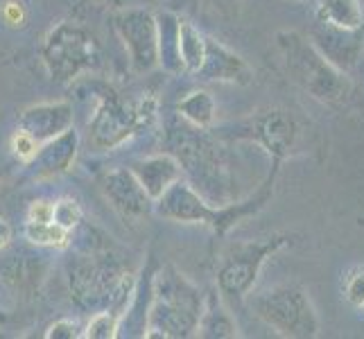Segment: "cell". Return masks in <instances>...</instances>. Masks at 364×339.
Here are the masks:
<instances>
[{"label": "cell", "mask_w": 364, "mask_h": 339, "mask_svg": "<svg viewBox=\"0 0 364 339\" xmlns=\"http://www.w3.org/2000/svg\"><path fill=\"white\" fill-rule=\"evenodd\" d=\"M163 149L179 161L181 174L188 177L195 190L210 204H227L229 199V170L224 163L220 138L210 129L186 122L177 111L166 120Z\"/></svg>", "instance_id": "6da1fadb"}, {"label": "cell", "mask_w": 364, "mask_h": 339, "mask_svg": "<svg viewBox=\"0 0 364 339\" xmlns=\"http://www.w3.org/2000/svg\"><path fill=\"white\" fill-rule=\"evenodd\" d=\"M204 294L174 265H161L152 276L145 339H188L197 335Z\"/></svg>", "instance_id": "7a4b0ae2"}, {"label": "cell", "mask_w": 364, "mask_h": 339, "mask_svg": "<svg viewBox=\"0 0 364 339\" xmlns=\"http://www.w3.org/2000/svg\"><path fill=\"white\" fill-rule=\"evenodd\" d=\"M66 281L73 301L82 310L120 308L124 312L136 274L107 249H91L68 260Z\"/></svg>", "instance_id": "3957f363"}, {"label": "cell", "mask_w": 364, "mask_h": 339, "mask_svg": "<svg viewBox=\"0 0 364 339\" xmlns=\"http://www.w3.org/2000/svg\"><path fill=\"white\" fill-rule=\"evenodd\" d=\"M274 39L283 57L285 72L301 91L321 104H340L348 97L350 82L346 72L335 68L308 36L296 30H281Z\"/></svg>", "instance_id": "277c9868"}, {"label": "cell", "mask_w": 364, "mask_h": 339, "mask_svg": "<svg viewBox=\"0 0 364 339\" xmlns=\"http://www.w3.org/2000/svg\"><path fill=\"white\" fill-rule=\"evenodd\" d=\"M159 102L154 95L127 97L114 86L95 89V109L89 118V141L95 149H116L145 131L156 118Z\"/></svg>", "instance_id": "5b68a950"}, {"label": "cell", "mask_w": 364, "mask_h": 339, "mask_svg": "<svg viewBox=\"0 0 364 339\" xmlns=\"http://www.w3.org/2000/svg\"><path fill=\"white\" fill-rule=\"evenodd\" d=\"M220 141H245L265 149L272 161L285 163L299 154L304 145V124L296 113L285 107H269L251 113L249 118L237 122H227L220 127H210Z\"/></svg>", "instance_id": "8992f818"}, {"label": "cell", "mask_w": 364, "mask_h": 339, "mask_svg": "<svg viewBox=\"0 0 364 339\" xmlns=\"http://www.w3.org/2000/svg\"><path fill=\"white\" fill-rule=\"evenodd\" d=\"M254 315L287 339H312L321 330V321L310 294L299 283H281L251 298Z\"/></svg>", "instance_id": "52a82bcc"}, {"label": "cell", "mask_w": 364, "mask_h": 339, "mask_svg": "<svg viewBox=\"0 0 364 339\" xmlns=\"http://www.w3.org/2000/svg\"><path fill=\"white\" fill-rule=\"evenodd\" d=\"M294 242V233H272L267 237H260V240L235 244L222 258L215 274V285L222 298L229 301V303H242L254 290L265 262L276 254H281L283 249L292 247Z\"/></svg>", "instance_id": "ba28073f"}, {"label": "cell", "mask_w": 364, "mask_h": 339, "mask_svg": "<svg viewBox=\"0 0 364 339\" xmlns=\"http://www.w3.org/2000/svg\"><path fill=\"white\" fill-rule=\"evenodd\" d=\"M41 59L55 84H73L80 75L97 68L102 50L89 28L73 21H61L48 32Z\"/></svg>", "instance_id": "9c48e42d"}, {"label": "cell", "mask_w": 364, "mask_h": 339, "mask_svg": "<svg viewBox=\"0 0 364 339\" xmlns=\"http://www.w3.org/2000/svg\"><path fill=\"white\" fill-rule=\"evenodd\" d=\"M111 25L129 53V64L138 75L159 66V28L156 14L147 7H118Z\"/></svg>", "instance_id": "30bf717a"}, {"label": "cell", "mask_w": 364, "mask_h": 339, "mask_svg": "<svg viewBox=\"0 0 364 339\" xmlns=\"http://www.w3.org/2000/svg\"><path fill=\"white\" fill-rule=\"evenodd\" d=\"M48 269L50 260L41 254L39 247H36V251L14 249L0 258V279L11 292L23 298H34L41 292Z\"/></svg>", "instance_id": "8fae6325"}, {"label": "cell", "mask_w": 364, "mask_h": 339, "mask_svg": "<svg viewBox=\"0 0 364 339\" xmlns=\"http://www.w3.org/2000/svg\"><path fill=\"white\" fill-rule=\"evenodd\" d=\"M100 188L107 202L118 210L122 217L141 220L154 212V199L145 193L141 181L136 179L132 168H114L107 170L100 179Z\"/></svg>", "instance_id": "7c38bea8"}, {"label": "cell", "mask_w": 364, "mask_h": 339, "mask_svg": "<svg viewBox=\"0 0 364 339\" xmlns=\"http://www.w3.org/2000/svg\"><path fill=\"white\" fill-rule=\"evenodd\" d=\"M310 41L342 72L353 70L364 55V28L344 30L328 23L315 21L310 28Z\"/></svg>", "instance_id": "4fadbf2b"}, {"label": "cell", "mask_w": 364, "mask_h": 339, "mask_svg": "<svg viewBox=\"0 0 364 339\" xmlns=\"http://www.w3.org/2000/svg\"><path fill=\"white\" fill-rule=\"evenodd\" d=\"M80 152V134L70 127L48 143H41L32 161L25 163V177L32 181L55 179L66 174Z\"/></svg>", "instance_id": "5bb4252c"}, {"label": "cell", "mask_w": 364, "mask_h": 339, "mask_svg": "<svg viewBox=\"0 0 364 339\" xmlns=\"http://www.w3.org/2000/svg\"><path fill=\"white\" fill-rule=\"evenodd\" d=\"M195 77L204 82L247 86L254 82V70L231 48H227L218 39H213V36H206V55Z\"/></svg>", "instance_id": "9a60e30c"}, {"label": "cell", "mask_w": 364, "mask_h": 339, "mask_svg": "<svg viewBox=\"0 0 364 339\" xmlns=\"http://www.w3.org/2000/svg\"><path fill=\"white\" fill-rule=\"evenodd\" d=\"M75 111L70 102H41L18 113V129L30 134L36 143H48L73 127Z\"/></svg>", "instance_id": "2e32d148"}, {"label": "cell", "mask_w": 364, "mask_h": 339, "mask_svg": "<svg viewBox=\"0 0 364 339\" xmlns=\"http://www.w3.org/2000/svg\"><path fill=\"white\" fill-rule=\"evenodd\" d=\"M154 260H149L141 276H136L134 290L127 298V306L120 317L118 337H145L149 303H152V276H154Z\"/></svg>", "instance_id": "e0dca14e"}, {"label": "cell", "mask_w": 364, "mask_h": 339, "mask_svg": "<svg viewBox=\"0 0 364 339\" xmlns=\"http://www.w3.org/2000/svg\"><path fill=\"white\" fill-rule=\"evenodd\" d=\"M132 172L136 174V179L141 181L145 188V193L156 202V199L168 190V188L181 179V166L179 161L172 154L163 152L156 156H147L141 161L132 163Z\"/></svg>", "instance_id": "ac0fdd59"}, {"label": "cell", "mask_w": 364, "mask_h": 339, "mask_svg": "<svg viewBox=\"0 0 364 339\" xmlns=\"http://www.w3.org/2000/svg\"><path fill=\"white\" fill-rule=\"evenodd\" d=\"M237 323L233 315L229 312L227 303L218 290H213L204 296V308H202V317H199L197 325V335L202 339H233L237 337Z\"/></svg>", "instance_id": "d6986e66"}, {"label": "cell", "mask_w": 364, "mask_h": 339, "mask_svg": "<svg viewBox=\"0 0 364 339\" xmlns=\"http://www.w3.org/2000/svg\"><path fill=\"white\" fill-rule=\"evenodd\" d=\"M159 66L170 75H181L179 64V16L172 11H159Z\"/></svg>", "instance_id": "ffe728a7"}, {"label": "cell", "mask_w": 364, "mask_h": 339, "mask_svg": "<svg viewBox=\"0 0 364 339\" xmlns=\"http://www.w3.org/2000/svg\"><path fill=\"white\" fill-rule=\"evenodd\" d=\"M315 21L344 30L364 28V7L360 0H317Z\"/></svg>", "instance_id": "44dd1931"}, {"label": "cell", "mask_w": 364, "mask_h": 339, "mask_svg": "<svg viewBox=\"0 0 364 339\" xmlns=\"http://www.w3.org/2000/svg\"><path fill=\"white\" fill-rule=\"evenodd\" d=\"M206 36L193 21L179 16V64L181 72L197 75L206 55Z\"/></svg>", "instance_id": "7402d4cb"}, {"label": "cell", "mask_w": 364, "mask_h": 339, "mask_svg": "<svg viewBox=\"0 0 364 339\" xmlns=\"http://www.w3.org/2000/svg\"><path fill=\"white\" fill-rule=\"evenodd\" d=\"M177 113L186 122L195 124V127L210 129L213 122H215V116H218V104L208 91L197 89V91H191L179 99Z\"/></svg>", "instance_id": "603a6c76"}, {"label": "cell", "mask_w": 364, "mask_h": 339, "mask_svg": "<svg viewBox=\"0 0 364 339\" xmlns=\"http://www.w3.org/2000/svg\"><path fill=\"white\" fill-rule=\"evenodd\" d=\"M23 237L28 244L39 247V249H68L73 244L70 231L57 222H25L23 224Z\"/></svg>", "instance_id": "cb8c5ba5"}, {"label": "cell", "mask_w": 364, "mask_h": 339, "mask_svg": "<svg viewBox=\"0 0 364 339\" xmlns=\"http://www.w3.org/2000/svg\"><path fill=\"white\" fill-rule=\"evenodd\" d=\"M122 310L120 308H105L97 310L91 321L84 325L82 337L84 339H116L118 325H120Z\"/></svg>", "instance_id": "d4e9b609"}, {"label": "cell", "mask_w": 364, "mask_h": 339, "mask_svg": "<svg viewBox=\"0 0 364 339\" xmlns=\"http://www.w3.org/2000/svg\"><path fill=\"white\" fill-rule=\"evenodd\" d=\"M55 222L73 233V231L80 229V224H84V210L70 197L55 199Z\"/></svg>", "instance_id": "484cf974"}, {"label": "cell", "mask_w": 364, "mask_h": 339, "mask_svg": "<svg viewBox=\"0 0 364 339\" xmlns=\"http://www.w3.org/2000/svg\"><path fill=\"white\" fill-rule=\"evenodd\" d=\"M30 21V7L25 0H3L0 5V23L9 30H25Z\"/></svg>", "instance_id": "4316f807"}, {"label": "cell", "mask_w": 364, "mask_h": 339, "mask_svg": "<svg viewBox=\"0 0 364 339\" xmlns=\"http://www.w3.org/2000/svg\"><path fill=\"white\" fill-rule=\"evenodd\" d=\"M342 294L353 308L364 310V267H350L344 274Z\"/></svg>", "instance_id": "83f0119b"}, {"label": "cell", "mask_w": 364, "mask_h": 339, "mask_svg": "<svg viewBox=\"0 0 364 339\" xmlns=\"http://www.w3.org/2000/svg\"><path fill=\"white\" fill-rule=\"evenodd\" d=\"M9 149H11V154H14L23 163V166H25V163L32 161V156L36 154V149H39V143H36L30 134H25L23 129H16L14 136L9 138Z\"/></svg>", "instance_id": "f1b7e54d"}, {"label": "cell", "mask_w": 364, "mask_h": 339, "mask_svg": "<svg viewBox=\"0 0 364 339\" xmlns=\"http://www.w3.org/2000/svg\"><path fill=\"white\" fill-rule=\"evenodd\" d=\"M84 325L75 319H57L55 323L48 325V330L43 333L46 339H80Z\"/></svg>", "instance_id": "f546056e"}, {"label": "cell", "mask_w": 364, "mask_h": 339, "mask_svg": "<svg viewBox=\"0 0 364 339\" xmlns=\"http://www.w3.org/2000/svg\"><path fill=\"white\" fill-rule=\"evenodd\" d=\"M28 222H55V199H36L28 208Z\"/></svg>", "instance_id": "4dcf8cb0"}, {"label": "cell", "mask_w": 364, "mask_h": 339, "mask_svg": "<svg viewBox=\"0 0 364 339\" xmlns=\"http://www.w3.org/2000/svg\"><path fill=\"white\" fill-rule=\"evenodd\" d=\"M14 244V226H11L5 217H0V254L7 251Z\"/></svg>", "instance_id": "1f68e13d"}, {"label": "cell", "mask_w": 364, "mask_h": 339, "mask_svg": "<svg viewBox=\"0 0 364 339\" xmlns=\"http://www.w3.org/2000/svg\"><path fill=\"white\" fill-rule=\"evenodd\" d=\"M215 3V7H220V9H224V11H233L235 7H237V3L240 0H213Z\"/></svg>", "instance_id": "d6a6232c"}, {"label": "cell", "mask_w": 364, "mask_h": 339, "mask_svg": "<svg viewBox=\"0 0 364 339\" xmlns=\"http://www.w3.org/2000/svg\"><path fill=\"white\" fill-rule=\"evenodd\" d=\"M100 3H105V5H111V7H124V0H100Z\"/></svg>", "instance_id": "836d02e7"}, {"label": "cell", "mask_w": 364, "mask_h": 339, "mask_svg": "<svg viewBox=\"0 0 364 339\" xmlns=\"http://www.w3.org/2000/svg\"><path fill=\"white\" fill-rule=\"evenodd\" d=\"M7 319H9V315L3 310V306H0V325H5V323H7Z\"/></svg>", "instance_id": "e575fe53"}, {"label": "cell", "mask_w": 364, "mask_h": 339, "mask_svg": "<svg viewBox=\"0 0 364 339\" xmlns=\"http://www.w3.org/2000/svg\"><path fill=\"white\" fill-rule=\"evenodd\" d=\"M143 3H147V5H152V3H159V0H143Z\"/></svg>", "instance_id": "d590c367"}, {"label": "cell", "mask_w": 364, "mask_h": 339, "mask_svg": "<svg viewBox=\"0 0 364 339\" xmlns=\"http://www.w3.org/2000/svg\"><path fill=\"white\" fill-rule=\"evenodd\" d=\"M358 224H360V226H364V215H362V217L358 220Z\"/></svg>", "instance_id": "8d00e7d4"}]
</instances>
